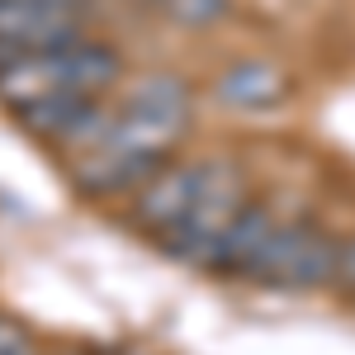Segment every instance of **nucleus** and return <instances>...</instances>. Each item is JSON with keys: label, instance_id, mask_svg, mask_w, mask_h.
<instances>
[{"label": "nucleus", "instance_id": "nucleus-1", "mask_svg": "<svg viewBox=\"0 0 355 355\" xmlns=\"http://www.w3.org/2000/svg\"><path fill=\"white\" fill-rule=\"evenodd\" d=\"M123 81V53L105 38H67L53 48L15 53L0 62V105L24 110L48 95H110Z\"/></svg>", "mask_w": 355, "mask_h": 355}, {"label": "nucleus", "instance_id": "nucleus-2", "mask_svg": "<svg viewBox=\"0 0 355 355\" xmlns=\"http://www.w3.org/2000/svg\"><path fill=\"white\" fill-rule=\"evenodd\" d=\"M341 242L318 223H275L261 256L251 261L246 279L270 289H327L336 279Z\"/></svg>", "mask_w": 355, "mask_h": 355}, {"label": "nucleus", "instance_id": "nucleus-3", "mask_svg": "<svg viewBox=\"0 0 355 355\" xmlns=\"http://www.w3.org/2000/svg\"><path fill=\"white\" fill-rule=\"evenodd\" d=\"M242 204H246V175L232 162H209V180H204V194L194 199V209L166 237H157L162 256L209 270V256H214L218 237L227 232V223L242 214Z\"/></svg>", "mask_w": 355, "mask_h": 355}, {"label": "nucleus", "instance_id": "nucleus-4", "mask_svg": "<svg viewBox=\"0 0 355 355\" xmlns=\"http://www.w3.org/2000/svg\"><path fill=\"white\" fill-rule=\"evenodd\" d=\"M119 114L142 137H152L166 152H175V142L185 137V128L194 119V90L175 71H147V76L128 81L123 100H119Z\"/></svg>", "mask_w": 355, "mask_h": 355}, {"label": "nucleus", "instance_id": "nucleus-5", "mask_svg": "<svg viewBox=\"0 0 355 355\" xmlns=\"http://www.w3.org/2000/svg\"><path fill=\"white\" fill-rule=\"evenodd\" d=\"M204 180H209V162H175L171 157L133 190L128 223L137 232H147V237H166L194 209V199L204 194Z\"/></svg>", "mask_w": 355, "mask_h": 355}, {"label": "nucleus", "instance_id": "nucleus-6", "mask_svg": "<svg viewBox=\"0 0 355 355\" xmlns=\"http://www.w3.org/2000/svg\"><path fill=\"white\" fill-rule=\"evenodd\" d=\"M85 19L90 15L67 10L57 0H0V62L15 53H33V48L81 38Z\"/></svg>", "mask_w": 355, "mask_h": 355}, {"label": "nucleus", "instance_id": "nucleus-7", "mask_svg": "<svg viewBox=\"0 0 355 355\" xmlns=\"http://www.w3.org/2000/svg\"><path fill=\"white\" fill-rule=\"evenodd\" d=\"M289 100V76L270 62H227L214 81V105L227 114H275Z\"/></svg>", "mask_w": 355, "mask_h": 355}, {"label": "nucleus", "instance_id": "nucleus-8", "mask_svg": "<svg viewBox=\"0 0 355 355\" xmlns=\"http://www.w3.org/2000/svg\"><path fill=\"white\" fill-rule=\"evenodd\" d=\"M275 214H270V204H251L246 199L242 204V214L227 223V232L218 237V246H214V256H209V270H218V275H242L251 270V261L261 256V246H266V237L275 232Z\"/></svg>", "mask_w": 355, "mask_h": 355}, {"label": "nucleus", "instance_id": "nucleus-9", "mask_svg": "<svg viewBox=\"0 0 355 355\" xmlns=\"http://www.w3.org/2000/svg\"><path fill=\"white\" fill-rule=\"evenodd\" d=\"M152 10L162 15L166 24L199 33V28L223 24V19L232 15V0H152Z\"/></svg>", "mask_w": 355, "mask_h": 355}, {"label": "nucleus", "instance_id": "nucleus-10", "mask_svg": "<svg viewBox=\"0 0 355 355\" xmlns=\"http://www.w3.org/2000/svg\"><path fill=\"white\" fill-rule=\"evenodd\" d=\"M341 294H351L355 299V237L341 242V256H336V279H331Z\"/></svg>", "mask_w": 355, "mask_h": 355}, {"label": "nucleus", "instance_id": "nucleus-11", "mask_svg": "<svg viewBox=\"0 0 355 355\" xmlns=\"http://www.w3.org/2000/svg\"><path fill=\"white\" fill-rule=\"evenodd\" d=\"M15 351H28L24 331L15 327V322H5V318H0V355H15Z\"/></svg>", "mask_w": 355, "mask_h": 355}, {"label": "nucleus", "instance_id": "nucleus-12", "mask_svg": "<svg viewBox=\"0 0 355 355\" xmlns=\"http://www.w3.org/2000/svg\"><path fill=\"white\" fill-rule=\"evenodd\" d=\"M57 5H67V10H81V15H90V10H95V0H57Z\"/></svg>", "mask_w": 355, "mask_h": 355}]
</instances>
